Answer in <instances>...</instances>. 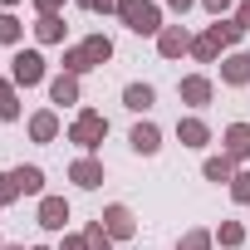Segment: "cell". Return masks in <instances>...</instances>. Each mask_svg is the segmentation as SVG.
<instances>
[{"mask_svg":"<svg viewBox=\"0 0 250 250\" xmlns=\"http://www.w3.org/2000/svg\"><path fill=\"white\" fill-rule=\"evenodd\" d=\"M59 74H74V79H83V74H93V64L83 59V49H79V44H69V49H64V59H59Z\"/></svg>","mask_w":250,"mask_h":250,"instance_id":"obj_26","label":"cell"},{"mask_svg":"<svg viewBox=\"0 0 250 250\" xmlns=\"http://www.w3.org/2000/svg\"><path fill=\"white\" fill-rule=\"evenodd\" d=\"M83 240H88V250H113V235L103 230V221H88L83 226Z\"/></svg>","mask_w":250,"mask_h":250,"instance_id":"obj_27","label":"cell"},{"mask_svg":"<svg viewBox=\"0 0 250 250\" xmlns=\"http://www.w3.org/2000/svg\"><path fill=\"white\" fill-rule=\"evenodd\" d=\"M211 123L201 118V113H187V118H177V143L187 147V152H206L211 147Z\"/></svg>","mask_w":250,"mask_h":250,"instance_id":"obj_8","label":"cell"},{"mask_svg":"<svg viewBox=\"0 0 250 250\" xmlns=\"http://www.w3.org/2000/svg\"><path fill=\"white\" fill-rule=\"evenodd\" d=\"M0 44H5V49H20L25 44V20L15 10H0Z\"/></svg>","mask_w":250,"mask_h":250,"instance_id":"obj_23","label":"cell"},{"mask_svg":"<svg viewBox=\"0 0 250 250\" xmlns=\"http://www.w3.org/2000/svg\"><path fill=\"white\" fill-rule=\"evenodd\" d=\"M235 20H240V25L250 30V0H240V5H235Z\"/></svg>","mask_w":250,"mask_h":250,"instance_id":"obj_35","label":"cell"},{"mask_svg":"<svg viewBox=\"0 0 250 250\" xmlns=\"http://www.w3.org/2000/svg\"><path fill=\"white\" fill-rule=\"evenodd\" d=\"M245 240H250V226H245V221H221V226H216V245H221V250H240Z\"/></svg>","mask_w":250,"mask_h":250,"instance_id":"obj_21","label":"cell"},{"mask_svg":"<svg viewBox=\"0 0 250 250\" xmlns=\"http://www.w3.org/2000/svg\"><path fill=\"white\" fill-rule=\"evenodd\" d=\"M177 98H182L191 113H201V108H211V98H216V79H211V74H182V79H177Z\"/></svg>","mask_w":250,"mask_h":250,"instance_id":"obj_6","label":"cell"},{"mask_svg":"<svg viewBox=\"0 0 250 250\" xmlns=\"http://www.w3.org/2000/svg\"><path fill=\"white\" fill-rule=\"evenodd\" d=\"M15 201H20V187H15V172L5 167V172H0V211L15 206Z\"/></svg>","mask_w":250,"mask_h":250,"instance_id":"obj_29","label":"cell"},{"mask_svg":"<svg viewBox=\"0 0 250 250\" xmlns=\"http://www.w3.org/2000/svg\"><path fill=\"white\" fill-rule=\"evenodd\" d=\"M30 5H35V15H64L69 0H30Z\"/></svg>","mask_w":250,"mask_h":250,"instance_id":"obj_32","label":"cell"},{"mask_svg":"<svg viewBox=\"0 0 250 250\" xmlns=\"http://www.w3.org/2000/svg\"><path fill=\"white\" fill-rule=\"evenodd\" d=\"M69 221H74V206H69V196H40V206H35V226L40 230H49V235H64L69 230Z\"/></svg>","mask_w":250,"mask_h":250,"instance_id":"obj_4","label":"cell"},{"mask_svg":"<svg viewBox=\"0 0 250 250\" xmlns=\"http://www.w3.org/2000/svg\"><path fill=\"white\" fill-rule=\"evenodd\" d=\"M10 83L15 88H40V83H49V59H44V49H15L10 54Z\"/></svg>","mask_w":250,"mask_h":250,"instance_id":"obj_3","label":"cell"},{"mask_svg":"<svg viewBox=\"0 0 250 250\" xmlns=\"http://www.w3.org/2000/svg\"><path fill=\"white\" fill-rule=\"evenodd\" d=\"M98 221H103V230L113 235V245H118V240H133V235H138V211H133L128 201H108V206L98 211Z\"/></svg>","mask_w":250,"mask_h":250,"instance_id":"obj_5","label":"cell"},{"mask_svg":"<svg viewBox=\"0 0 250 250\" xmlns=\"http://www.w3.org/2000/svg\"><path fill=\"white\" fill-rule=\"evenodd\" d=\"M25 108H20V88L10 79H0V123H20Z\"/></svg>","mask_w":250,"mask_h":250,"instance_id":"obj_22","label":"cell"},{"mask_svg":"<svg viewBox=\"0 0 250 250\" xmlns=\"http://www.w3.org/2000/svg\"><path fill=\"white\" fill-rule=\"evenodd\" d=\"M196 5H201V0H167V10H172V15H187V10H196Z\"/></svg>","mask_w":250,"mask_h":250,"instance_id":"obj_34","label":"cell"},{"mask_svg":"<svg viewBox=\"0 0 250 250\" xmlns=\"http://www.w3.org/2000/svg\"><path fill=\"white\" fill-rule=\"evenodd\" d=\"M25 133H30V143H40V147L59 143V133H64V118H59V108H35V113L25 118Z\"/></svg>","mask_w":250,"mask_h":250,"instance_id":"obj_7","label":"cell"},{"mask_svg":"<svg viewBox=\"0 0 250 250\" xmlns=\"http://www.w3.org/2000/svg\"><path fill=\"white\" fill-rule=\"evenodd\" d=\"M177 250H216V230H206V226H191V230H182Z\"/></svg>","mask_w":250,"mask_h":250,"instance_id":"obj_25","label":"cell"},{"mask_svg":"<svg viewBox=\"0 0 250 250\" xmlns=\"http://www.w3.org/2000/svg\"><path fill=\"white\" fill-rule=\"evenodd\" d=\"M44 88H49V108H59V113L83 103V88H79V79H74V74H49V83H44Z\"/></svg>","mask_w":250,"mask_h":250,"instance_id":"obj_11","label":"cell"},{"mask_svg":"<svg viewBox=\"0 0 250 250\" xmlns=\"http://www.w3.org/2000/svg\"><path fill=\"white\" fill-rule=\"evenodd\" d=\"M74 5L88 15H118V0H74Z\"/></svg>","mask_w":250,"mask_h":250,"instance_id":"obj_31","label":"cell"},{"mask_svg":"<svg viewBox=\"0 0 250 250\" xmlns=\"http://www.w3.org/2000/svg\"><path fill=\"white\" fill-rule=\"evenodd\" d=\"M235 172H240V162H235V157H226V152L201 157V177H206L211 187H230V182H235Z\"/></svg>","mask_w":250,"mask_h":250,"instance_id":"obj_17","label":"cell"},{"mask_svg":"<svg viewBox=\"0 0 250 250\" xmlns=\"http://www.w3.org/2000/svg\"><path fill=\"white\" fill-rule=\"evenodd\" d=\"M79 49H83V59H88L93 69H103V64L113 59V40H108L103 30H93V35H83V40H79Z\"/></svg>","mask_w":250,"mask_h":250,"instance_id":"obj_20","label":"cell"},{"mask_svg":"<svg viewBox=\"0 0 250 250\" xmlns=\"http://www.w3.org/2000/svg\"><path fill=\"white\" fill-rule=\"evenodd\" d=\"M191 59H196V64H221V44L211 40V30L191 35Z\"/></svg>","mask_w":250,"mask_h":250,"instance_id":"obj_24","label":"cell"},{"mask_svg":"<svg viewBox=\"0 0 250 250\" xmlns=\"http://www.w3.org/2000/svg\"><path fill=\"white\" fill-rule=\"evenodd\" d=\"M5 250H25V245H5Z\"/></svg>","mask_w":250,"mask_h":250,"instance_id":"obj_38","label":"cell"},{"mask_svg":"<svg viewBox=\"0 0 250 250\" xmlns=\"http://www.w3.org/2000/svg\"><path fill=\"white\" fill-rule=\"evenodd\" d=\"M103 138H108V118L98 108H79L74 123H69V143L79 147V157H98Z\"/></svg>","mask_w":250,"mask_h":250,"instance_id":"obj_1","label":"cell"},{"mask_svg":"<svg viewBox=\"0 0 250 250\" xmlns=\"http://www.w3.org/2000/svg\"><path fill=\"white\" fill-rule=\"evenodd\" d=\"M30 250H49V245H30Z\"/></svg>","mask_w":250,"mask_h":250,"instance_id":"obj_39","label":"cell"},{"mask_svg":"<svg viewBox=\"0 0 250 250\" xmlns=\"http://www.w3.org/2000/svg\"><path fill=\"white\" fill-rule=\"evenodd\" d=\"M103 177H108V172H103V157H74V162H69V182H74L79 191H98Z\"/></svg>","mask_w":250,"mask_h":250,"instance_id":"obj_12","label":"cell"},{"mask_svg":"<svg viewBox=\"0 0 250 250\" xmlns=\"http://www.w3.org/2000/svg\"><path fill=\"white\" fill-rule=\"evenodd\" d=\"M10 172H15L20 196H35V201L49 196V191H44V167H40V162H20V167H10Z\"/></svg>","mask_w":250,"mask_h":250,"instance_id":"obj_19","label":"cell"},{"mask_svg":"<svg viewBox=\"0 0 250 250\" xmlns=\"http://www.w3.org/2000/svg\"><path fill=\"white\" fill-rule=\"evenodd\" d=\"M5 245H10V240H5V235H0V250H5Z\"/></svg>","mask_w":250,"mask_h":250,"instance_id":"obj_37","label":"cell"},{"mask_svg":"<svg viewBox=\"0 0 250 250\" xmlns=\"http://www.w3.org/2000/svg\"><path fill=\"white\" fill-rule=\"evenodd\" d=\"M59 250H88V240H83V230H64V240H59Z\"/></svg>","mask_w":250,"mask_h":250,"instance_id":"obj_33","label":"cell"},{"mask_svg":"<svg viewBox=\"0 0 250 250\" xmlns=\"http://www.w3.org/2000/svg\"><path fill=\"white\" fill-rule=\"evenodd\" d=\"M157 54H162V59H182V54H191V30H187V25H162V35H157Z\"/></svg>","mask_w":250,"mask_h":250,"instance_id":"obj_16","label":"cell"},{"mask_svg":"<svg viewBox=\"0 0 250 250\" xmlns=\"http://www.w3.org/2000/svg\"><path fill=\"white\" fill-rule=\"evenodd\" d=\"M206 30H211V40H216V44H221L226 54H230V49H240V40L250 35V30H245V25L235 20V15H226V20H211Z\"/></svg>","mask_w":250,"mask_h":250,"instance_id":"obj_18","label":"cell"},{"mask_svg":"<svg viewBox=\"0 0 250 250\" xmlns=\"http://www.w3.org/2000/svg\"><path fill=\"white\" fill-rule=\"evenodd\" d=\"M128 147H133L138 157H157V152H162V128H157L152 118H138L133 128H128Z\"/></svg>","mask_w":250,"mask_h":250,"instance_id":"obj_9","label":"cell"},{"mask_svg":"<svg viewBox=\"0 0 250 250\" xmlns=\"http://www.w3.org/2000/svg\"><path fill=\"white\" fill-rule=\"evenodd\" d=\"M25 5V0H0V10H20Z\"/></svg>","mask_w":250,"mask_h":250,"instance_id":"obj_36","label":"cell"},{"mask_svg":"<svg viewBox=\"0 0 250 250\" xmlns=\"http://www.w3.org/2000/svg\"><path fill=\"white\" fill-rule=\"evenodd\" d=\"M123 108H128V113H138V118H147V113L157 108V88H152L147 79H133V83H123Z\"/></svg>","mask_w":250,"mask_h":250,"instance_id":"obj_13","label":"cell"},{"mask_svg":"<svg viewBox=\"0 0 250 250\" xmlns=\"http://www.w3.org/2000/svg\"><path fill=\"white\" fill-rule=\"evenodd\" d=\"M118 20L128 25L133 35H143V40L162 35V5H157V0H118Z\"/></svg>","mask_w":250,"mask_h":250,"instance_id":"obj_2","label":"cell"},{"mask_svg":"<svg viewBox=\"0 0 250 250\" xmlns=\"http://www.w3.org/2000/svg\"><path fill=\"white\" fill-rule=\"evenodd\" d=\"M226 191H230V201H235V206H250V167H240V172H235V182H230Z\"/></svg>","mask_w":250,"mask_h":250,"instance_id":"obj_28","label":"cell"},{"mask_svg":"<svg viewBox=\"0 0 250 250\" xmlns=\"http://www.w3.org/2000/svg\"><path fill=\"white\" fill-rule=\"evenodd\" d=\"M221 83H226V88H245V83H250V49L221 54Z\"/></svg>","mask_w":250,"mask_h":250,"instance_id":"obj_15","label":"cell"},{"mask_svg":"<svg viewBox=\"0 0 250 250\" xmlns=\"http://www.w3.org/2000/svg\"><path fill=\"white\" fill-rule=\"evenodd\" d=\"M221 152L235 157L240 167L250 162V123H245V118H235V123H226V128H221Z\"/></svg>","mask_w":250,"mask_h":250,"instance_id":"obj_10","label":"cell"},{"mask_svg":"<svg viewBox=\"0 0 250 250\" xmlns=\"http://www.w3.org/2000/svg\"><path fill=\"white\" fill-rule=\"evenodd\" d=\"M30 35H35V49H49V44H64L69 40V25H64V15H35Z\"/></svg>","mask_w":250,"mask_h":250,"instance_id":"obj_14","label":"cell"},{"mask_svg":"<svg viewBox=\"0 0 250 250\" xmlns=\"http://www.w3.org/2000/svg\"><path fill=\"white\" fill-rule=\"evenodd\" d=\"M235 5H240V0H201V10H206L211 20H226V15H235Z\"/></svg>","mask_w":250,"mask_h":250,"instance_id":"obj_30","label":"cell"}]
</instances>
